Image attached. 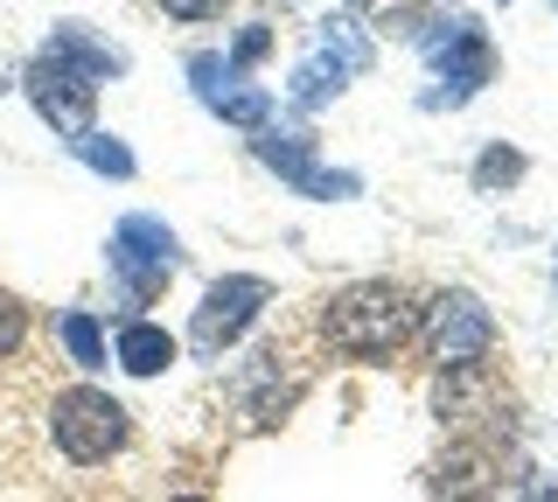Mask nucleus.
I'll use <instances>...</instances> for the list:
<instances>
[{"instance_id": "nucleus-1", "label": "nucleus", "mask_w": 558, "mask_h": 502, "mask_svg": "<svg viewBox=\"0 0 558 502\" xmlns=\"http://www.w3.org/2000/svg\"><path fill=\"white\" fill-rule=\"evenodd\" d=\"M322 335L356 363H391L418 335V301L405 286H391V280L342 286L336 301H328V315H322Z\"/></svg>"}, {"instance_id": "nucleus-2", "label": "nucleus", "mask_w": 558, "mask_h": 502, "mask_svg": "<svg viewBox=\"0 0 558 502\" xmlns=\"http://www.w3.org/2000/svg\"><path fill=\"white\" fill-rule=\"evenodd\" d=\"M49 426H57L63 461L98 467V461H112L119 446H126L133 412L119 405L112 391H98V384H70V391H57V412H49Z\"/></svg>"}, {"instance_id": "nucleus-3", "label": "nucleus", "mask_w": 558, "mask_h": 502, "mask_svg": "<svg viewBox=\"0 0 558 502\" xmlns=\"http://www.w3.org/2000/svg\"><path fill=\"white\" fill-rule=\"evenodd\" d=\"M418 342L440 370H475V363L496 350V315L475 301L468 286H447L418 307Z\"/></svg>"}, {"instance_id": "nucleus-4", "label": "nucleus", "mask_w": 558, "mask_h": 502, "mask_svg": "<svg viewBox=\"0 0 558 502\" xmlns=\"http://www.w3.org/2000/svg\"><path fill=\"white\" fill-rule=\"evenodd\" d=\"M105 258H112V280L126 286V301L147 307L154 293L174 280V266H182V237H174L161 217H119Z\"/></svg>"}, {"instance_id": "nucleus-5", "label": "nucleus", "mask_w": 558, "mask_h": 502, "mask_svg": "<svg viewBox=\"0 0 558 502\" xmlns=\"http://www.w3.org/2000/svg\"><path fill=\"white\" fill-rule=\"evenodd\" d=\"M363 71H371V36H363L356 22H322V28H314V49L301 57V71H293V84H287V98L301 112H314V106H328V98H336L349 77H363Z\"/></svg>"}, {"instance_id": "nucleus-6", "label": "nucleus", "mask_w": 558, "mask_h": 502, "mask_svg": "<svg viewBox=\"0 0 558 502\" xmlns=\"http://www.w3.org/2000/svg\"><path fill=\"white\" fill-rule=\"evenodd\" d=\"M426 57H433V71L447 77V91H426V112H440V106H468V98H475L482 84L496 77V49H488V28H482V22H468V14H447L440 36L426 42Z\"/></svg>"}, {"instance_id": "nucleus-7", "label": "nucleus", "mask_w": 558, "mask_h": 502, "mask_svg": "<svg viewBox=\"0 0 558 502\" xmlns=\"http://www.w3.org/2000/svg\"><path fill=\"white\" fill-rule=\"evenodd\" d=\"M266 301H272V286L258 280V272H223V280H209L196 321H189V350H196V356H223L244 328L266 315Z\"/></svg>"}, {"instance_id": "nucleus-8", "label": "nucleus", "mask_w": 558, "mask_h": 502, "mask_svg": "<svg viewBox=\"0 0 558 502\" xmlns=\"http://www.w3.org/2000/svg\"><path fill=\"white\" fill-rule=\"evenodd\" d=\"M252 154L272 168L279 182H293L314 203H342V196H356V188H363L349 168H322V161H314V133L307 126H258L252 133Z\"/></svg>"}, {"instance_id": "nucleus-9", "label": "nucleus", "mask_w": 558, "mask_h": 502, "mask_svg": "<svg viewBox=\"0 0 558 502\" xmlns=\"http://www.w3.org/2000/svg\"><path fill=\"white\" fill-rule=\"evenodd\" d=\"M22 91H28V106L43 112V126H57L63 140H77V133H92V112H98V84L84 77V71H70L63 57H35L28 71H22Z\"/></svg>"}, {"instance_id": "nucleus-10", "label": "nucleus", "mask_w": 558, "mask_h": 502, "mask_svg": "<svg viewBox=\"0 0 558 502\" xmlns=\"http://www.w3.org/2000/svg\"><path fill=\"white\" fill-rule=\"evenodd\" d=\"M174 356H182V342H174L161 321H140V315H133V321H119V335H112V363H119L126 377H161Z\"/></svg>"}, {"instance_id": "nucleus-11", "label": "nucleus", "mask_w": 558, "mask_h": 502, "mask_svg": "<svg viewBox=\"0 0 558 502\" xmlns=\"http://www.w3.org/2000/svg\"><path fill=\"white\" fill-rule=\"evenodd\" d=\"M49 57H63L70 63V71H84V77H126V49H112V42H98L92 36V28H84V22H57V28H49Z\"/></svg>"}, {"instance_id": "nucleus-12", "label": "nucleus", "mask_w": 558, "mask_h": 502, "mask_svg": "<svg viewBox=\"0 0 558 502\" xmlns=\"http://www.w3.org/2000/svg\"><path fill=\"white\" fill-rule=\"evenodd\" d=\"M488 489H496V454L488 446H453L433 467V495L440 502H488Z\"/></svg>"}, {"instance_id": "nucleus-13", "label": "nucleus", "mask_w": 558, "mask_h": 502, "mask_svg": "<svg viewBox=\"0 0 558 502\" xmlns=\"http://www.w3.org/2000/svg\"><path fill=\"white\" fill-rule=\"evenodd\" d=\"M209 112L223 119V126H244V133H258V126H272V91L266 84H223L217 98H209Z\"/></svg>"}, {"instance_id": "nucleus-14", "label": "nucleus", "mask_w": 558, "mask_h": 502, "mask_svg": "<svg viewBox=\"0 0 558 502\" xmlns=\"http://www.w3.org/2000/svg\"><path fill=\"white\" fill-rule=\"evenodd\" d=\"M57 342L70 350L77 370H105V328H98V315H63L57 321Z\"/></svg>"}, {"instance_id": "nucleus-15", "label": "nucleus", "mask_w": 558, "mask_h": 502, "mask_svg": "<svg viewBox=\"0 0 558 502\" xmlns=\"http://www.w3.org/2000/svg\"><path fill=\"white\" fill-rule=\"evenodd\" d=\"M70 154H77L84 168H98V175H112V182L133 175V147L112 140V133H77V140H70Z\"/></svg>"}, {"instance_id": "nucleus-16", "label": "nucleus", "mask_w": 558, "mask_h": 502, "mask_svg": "<svg viewBox=\"0 0 558 502\" xmlns=\"http://www.w3.org/2000/svg\"><path fill=\"white\" fill-rule=\"evenodd\" d=\"M523 168H531V161H523L517 147H488L475 161V188H510V182H523Z\"/></svg>"}, {"instance_id": "nucleus-17", "label": "nucleus", "mask_w": 558, "mask_h": 502, "mask_svg": "<svg viewBox=\"0 0 558 502\" xmlns=\"http://www.w3.org/2000/svg\"><path fill=\"white\" fill-rule=\"evenodd\" d=\"M189 77H196V98H203V106L223 91V84H238V71L217 57V49H196V57H189Z\"/></svg>"}, {"instance_id": "nucleus-18", "label": "nucleus", "mask_w": 558, "mask_h": 502, "mask_svg": "<svg viewBox=\"0 0 558 502\" xmlns=\"http://www.w3.org/2000/svg\"><path fill=\"white\" fill-rule=\"evenodd\" d=\"M266 57H272V28H266V22H252V28H244V36L231 42V57H223V63H231V71L244 77L252 63H266Z\"/></svg>"}, {"instance_id": "nucleus-19", "label": "nucleus", "mask_w": 558, "mask_h": 502, "mask_svg": "<svg viewBox=\"0 0 558 502\" xmlns=\"http://www.w3.org/2000/svg\"><path fill=\"white\" fill-rule=\"evenodd\" d=\"M22 335H28V307L14 301V293H0V356L22 350Z\"/></svg>"}, {"instance_id": "nucleus-20", "label": "nucleus", "mask_w": 558, "mask_h": 502, "mask_svg": "<svg viewBox=\"0 0 558 502\" xmlns=\"http://www.w3.org/2000/svg\"><path fill=\"white\" fill-rule=\"evenodd\" d=\"M161 8L174 14V22H217V14L231 8V0H161Z\"/></svg>"}, {"instance_id": "nucleus-21", "label": "nucleus", "mask_w": 558, "mask_h": 502, "mask_svg": "<svg viewBox=\"0 0 558 502\" xmlns=\"http://www.w3.org/2000/svg\"><path fill=\"white\" fill-rule=\"evenodd\" d=\"M531 502H558V489H537V495H531Z\"/></svg>"}, {"instance_id": "nucleus-22", "label": "nucleus", "mask_w": 558, "mask_h": 502, "mask_svg": "<svg viewBox=\"0 0 558 502\" xmlns=\"http://www.w3.org/2000/svg\"><path fill=\"white\" fill-rule=\"evenodd\" d=\"M174 502H209V495H174Z\"/></svg>"}, {"instance_id": "nucleus-23", "label": "nucleus", "mask_w": 558, "mask_h": 502, "mask_svg": "<svg viewBox=\"0 0 558 502\" xmlns=\"http://www.w3.org/2000/svg\"><path fill=\"white\" fill-rule=\"evenodd\" d=\"M356 8H371V0H356Z\"/></svg>"}]
</instances>
